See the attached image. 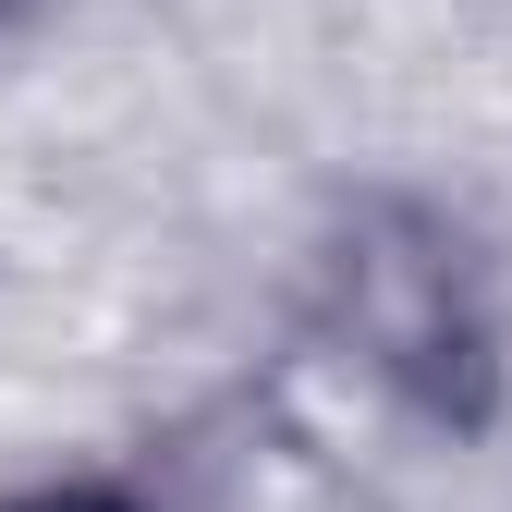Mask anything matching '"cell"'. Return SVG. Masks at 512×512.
<instances>
[{"label":"cell","instance_id":"6da1fadb","mask_svg":"<svg viewBox=\"0 0 512 512\" xmlns=\"http://www.w3.org/2000/svg\"><path fill=\"white\" fill-rule=\"evenodd\" d=\"M281 391L391 452L488 439L512 403V232L415 171L317 196L281 244Z\"/></svg>","mask_w":512,"mask_h":512},{"label":"cell","instance_id":"7a4b0ae2","mask_svg":"<svg viewBox=\"0 0 512 512\" xmlns=\"http://www.w3.org/2000/svg\"><path fill=\"white\" fill-rule=\"evenodd\" d=\"M0 512H171L159 464H25L0 476Z\"/></svg>","mask_w":512,"mask_h":512}]
</instances>
